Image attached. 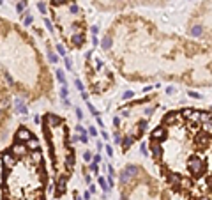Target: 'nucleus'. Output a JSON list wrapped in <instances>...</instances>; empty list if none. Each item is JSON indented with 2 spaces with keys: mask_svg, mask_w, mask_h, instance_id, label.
I'll return each mask as SVG.
<instances>
[{
  "mask_svg": "<svg viewBox=\"0 0 212 200\" xmlns=\"http://www.w3.org/2000/svg\"><path fill=\"white\" fill-rule=\"evenodd\" d=\"M188 168H189L193 174H200V172L203 170V161H202L200 158H193V160H189Z\"/></svg>",
  "mask_w": 212,
  "mask_h": 200,
  "instance_id": "1",
  "label": "nucleus"
},
{
  "mask_svg": "<svg viewBox=\"0 0 212 200\" xmlns=\"http://www.w3.org/2000/svg\"><path fill=\"white\" fill-rule=\"evenodd\" d=\"M2 161H4V165H5L7 168H12V167L16 165V156H14L12 152H4Z\"/></svg>",
  "mask_w": 212,
  "mask_h": 200,
  "instance_id": "2",
  "label": "nucleus"
},
{
  "mask_svg": "<svg viewBox=\"0 0 212 200\" xmlns=\"http://www.w3.org/2000/svg\"><path fill=\"white\" fill-rule=\"evenodd\" d=\"M11 152H12L16 158H19V156H23V154L27 152V145H25V144H19V142H18V144H14V145H12Z\"/></svg>",
  "mask_w": 212,
  "mask_h": 200,
  "instance_id": "3",
  "label": "nucleus"
},
{
  "mask_svg": "<svg viewBox=\"0 0 212 200\" xmlns=\"http://www.w3.org/2000/svg\"><path fill=\"white\" fill-rule=\"evenodd\" d=\"M189 34H191L193 37H202V35H203V27H202V25H195L193 28H189Z\"/></svg>",
  "mask_w": 212,
  "mask_h": 200,
  "instance_id": "4",
  "label": "nucleus"
},
{
  "mask_svg": "<svg viewBox=\"0 0 212 200\" xmlns=\"http://www.w3.org/2000/svg\"><path fill=\"white\" fill-rule=\"evenodd\" d=\"M16 110H18V113H21V115H27V113H28V108L25 106V103H23L21 99H16Z\"/></svg>",
  "mask_w": 212,
  "mask_h": 200,
  "instance_id": "5",
  "label": "nucleus"
},
{
  "mask_svg": "<svg viewBox=\"0 0 212 200\" xmlns=\"http://www.w3.org/2000/svg\"><path fill=\"white\" fill-rule=\"evenodd\" d=\"M30 136H32V135H30V133H28L27 129H23V128H21V129H19L18 133H16V138H18V140H21V142H27V140H28Z\"/></svg>",
  "mask_w": 212,
  "mask_h": 200,
  "instance_id": "6",
  "label": "nucleus"
},
{
  "mask_svg": "<svg viewBox=\"0 0 212 200\" xmlns=\"http://www.w3.org/2000/svg\"><path fill=\"white\" fill-rule=\"evenodd\" d=\"M48 124H50V128H57V126L60 124V117L50 113V115H48Z\"/></svg>",
  "mask_w": 212,
  "mask_h": 200,
  "instance_id": "7",
  "label": "nucleus"
},
{
  "mask_svg": "<svg viewBox=\"0 0 212 200\" xmlns=\"http://www.w3.org/2000/svg\"><path fill=\"white\" fill-rule=\"evenodd\" d=\"M27 149H32V151H35V149H39V142H37V138H28L27 140Z\"/></svg>",
  "mask_w": 212,
  "mask_h": 200,
  "instance_id": "8",
  "label": "nucleus"
},
{
  "mask_svg": "<svg viewBox=\"0 0 212 200\" xmlns=\"http://www.w3.org/2000/svg\"><path fill=\"white\" fill-rule=\"evenodd\" d=\"M126 174H127V175L133 179V177H136V175H138V168H136L134 165H129V167L126 168Z\"/></svg>",
  "mask_w": 212,
  "mask_h": 200,
  "instance_id": "9",
  "label": "nucleus"
},
{
  "mask_svg": "<svg viewBox=\"0 0 212 200\" xmlns=\"http://www.w3.org/2000/svg\"><path fill=\"white\" fill-rule=\"evenodd\" d=\"M101 46H103V50H104V51H106V50H110V48H111V37H110V35H106V37L103 39Z\"/></svg>",
  "mask_w": 212,
  "mask_h": 200,
  "instance_id": "10",
  "label": "nucleus"
},
{
  "mask_svg": "<svg viewBox=\"0 0 212 200\" xmlns=\"http://www.w3.org/2000/svg\"><path fill=\"white\" fill-rule=\"evenodd\" d=\"M83 43H85V37H83L81 34H80V35H74V37H73V44H74V46H81Z\"/></svg>",
  "mask_w": 212,
  "mask_h": 200,
  "instance_id": "11",
  "label": "nucleus"
},
{
  "mask_svg": "<svg viewBox=\"0 0 212 200\" xmlns=\"http://www.w3.org/2000/svg\"><path fill=\"white\" fill-rule=\"evenodd\" d=\"M57 80H58L62 85H65V74H64L62 69H57Z\"/></svg>",
  "mask_w": 212,
  "mask_h": 200,
  "instance_id": "12",
  "label": "nucleus"
},
{
  "mask_svg": "<svg viewBox=\"0 0 212 200\" xmlns=\"http://www.w3.org/2000/svg\"><path fill=\"white\" fill-rule=\"evenodd\" d=\"M129 181H131V177L126 174V170H122V172H120V183H122V184H127Z\"/></svg>",
  "mask_w": 212,
  "mask_h": 200,
  "instance_id": "13",
  "label": "nucleus"
},
{
  "mask_svg": "<svg viewBox=\"0 0 212 200\" xmlns=\"http://www.w3.org/2000/svg\"><path fill=\"white\" fill-rule=\"evenodd\" d=\"M165 135H166V131H165L163 128H159V129H156V131L152 133V136H154V138H161V136H165Z\"/></svg>",
  "mask_w": 212,
  "mask_h": 200,
  "instance_id": "14",
  "label": "nucleus"
},
{
  "mask_svg": "<svg viewBox=\"0 0 212 200\" xmlns=\"http://www.w3.org/2000/svg\"><path fill=\"white\" fill-rule=\"evenodd\" d=\"M133 142H134V138H133V136H127V138L122 142V144H124V149H129V147L133 145Z\"/></svg>",
  "mask_w": 212,
  "mask_h": 200,
  "instance_id": "15",
  "label": "nucleus"
},
{
  "mask_svg": "<svg viewBox=\"0 0 212 200\" xmlns=\"http://www.w3.org/2000/svg\"><path fill=\"white\" fill-rule=\"evenodd\" d=\"M34 163H41V152H37V151H34L32 152V158H30Z\"/></svg>",
  "mask_w": 212,
  "mask_h": 200,
  "instance_id": "16",
  "label": "nucleus"
},
{
  "mask_svg": "<svg viewBox=\"0 0 212 200\" xmlns=\"http://www.w3.org/2000/svg\"><path fill=\"white\" fill-rule=\"evenodd\" d=\"M57 191H58V193H62V191H65V179H60V181H58V186H57Z\"/></svg>",
  "mask_w": 212,
  "mask_h": 200,
  "instance_id": "17",
  "label": "nucleus"
},
{
  "mask_svg": "<svg viewBox=\"0 0 212 200\" xmlns=\"http://www.w3.org/2000/svg\"><path fill=\"white\" fill-rule=\"evenodd\" d=\"M48 57H50V62H53V64H55V62H58V55H57V53H53V51H50V50H48Z\"/></svg>",
  "mask_w": 212,
  "mask_h": 200,
  "instance_id": "18",
  "label": "nucleus"
},
{
  "mask_svg": "<svg viewBox=\"0 0 212 200\" xmlns=\"http://www.w3.org/2000/svg\"><path fill=\"white\" fill-rule=\"evenodd\" d=\"M161 152H163V151H161V147H159V145H154V147H152V154H154L156 158H159V156H161Z\"/></svg>",
  "mask_w": 212,
  "mask_h": 200,
  "instance_id": "19",
  "label": "nucleus"
},
{
  "mask_svg": "<svg viewBox=\"0 0 212 200\" xmlns=\"http://www.w3.org/2000/svg\"><path fill=\"white\" fill-rule=\"evenodd\" d=\"M99 184H101V188H103L104 191H108V190H110V186L106 184V179H104V177H99Z\"/></svg>",
  "mask_w": 212,
  "mask_h": 200,
  "instance_id": "20",
  "label": "nucleus"
},
{
  "mask_svg": "<svg viewBox=\"0 0 212 200\" xmlns=\"http://www.w3.org/2000/svg\"><path fill=\"white\" fill-rule=\"evenodd\" d=\"M73 163H74V156L69 154V156L65 158V165H67V167H73Z\"/></svg>",
  "mask_w": 212,
  "mask_h": 200,
  "instance_id": "21",
  "label": "nucleus"
},
{
  "mask_svg": "<svg viewBox=\"0 0 212 200\" xmlns=\"http://www.w3.org/2000/svg\"><path fill=\"white\" fill-rule=\"evenodd\" d=\"M129 112H131V106H122V108H120V113L126 115V117L129 115Z\"/></svg>",
  "mask_w": 212,
  "mask_h": 200,
  "instance_id": "22",
  "label": "nucleus"
},
{
  "mask_svg": "<svg viewBox=\"0 0 212 200\" xmlns=\"http://www.w3.org/2000/svg\"><path fill=\"white\" fill-rule=\"evenodd\" d=\"M23 9H25V2H18V5H16V11L21 14V12H23Z\"/></svg>",
  "mask_w": 212,
  "mask_h": 200,
  "instance_id": "23",
  "label": "nucleus"
},
{
  "mask_svg": "<svg viewBox=\"0 0 212 200\" xmlns=\"http://www.w3.org/2000/svg\"><path fill=\"white\" fill-rule=\"evenodd\" d=\"M69 11H71V12H73V14H78V12H80V7H78V5H76V4H73V5H71V7H69Z\"/></svg>",
  "mask_w": 212,
  "mask_h": 200,
  "instance_id": "24",
  "label": "nucleus"
},
{
  "mask_svg": "<svg viewBox=\"0 0 212 200\" xmlns=\"http://www.w3.org/2000/svg\"><path fill=\"white\" fill-rule=\"evenodd\" d=\"M37 9H39V11H41L42 14H46V5H44L42 2H39V4H37Z\"/></svg>",
  "mask_w": 212,
  "mask_h": 200,
  "instance_id": "25",
  "label": "nucleus"
},
{
  "mask_svg": "<svg viewBox=\"0 0 212 200\" xmlns=\"http://www.w3.org/2000/svg\"><path fill=\"white\" fill-rule=\"evenodd\" d=\"M44 25L48 27V30H50V32H53V25H51V21H50L48 18H44Z\"/></svg>",
  "mask_w": 212,
  "mask_h": 200,
  "instance_id": "26",
  "label": "nucleus"
},
{
  "mask_svg": "<svg viewBox=\"0 0 212 200\" xmlns=\"http://www.w3.org/2000/svg\"><path fill=\"white\" fill-rule=\"evenodd\" d=\"M64 62H65V67L71 71L73 69V64H71V60H69V57H64Z\"/></svg>",
  "mask_w": 212,
  "mask_h": 200,
  "instance_id": "27",
  "label": "nucleus"
},
{
  "mask_svg": "<svg viewBox=\"0 0 212 200\" xmlns=\"http://www.w3.org/2000/svg\"><path fill=\"white\" fill-rule=\"evenodd\" d=\"M5 82H7L9 85H14V80H12V76H11L9 73H5Z\"/></svg>",
  "mask_w": 212,
  "mask_h": 200,
  "instance_id": "28",
  "label": "nucleus"
},
{
  "mask_svg": "<svg viewBox=\"0 0 212 200\" xmlns=\"http://www.w3.org/2000/svg\"><path fill=\"white\" fill-rule=\"evenodd\" d=\"M67 94H69V92H67V87H65V85H64V87H62V89H60V96H62V97H64V99H65V97H67Z\"/></svg>",
  "mask_w": 212,
  "mask_h": 200,
  "instance_id": "29",
  "label": "nucleus"
},
{
  "mask_svg": "<svg viewBox=\"0 0 212 200\" xmlns=\"http://www.w3.org/2000/svg\"><path fill=\"white\" fill-rule=\"evenodd\" d=\"M189 97H193V99H200L202 96H200L198 92H195V90H189Z\"/></svg>",
  "mask_w": 212,
  "mask_h": 200,
  "instance_id": "30",
  "label": "nucleus"
},
{
  "mask_svg": "<svg viewBox=\"0 0 212 200\" xmlns=\"http://www.w3.org/2000/svg\"><path fill=\"white\" fill-rule=\"evenodd\" d=\"M88 110L92 112V115H99V112H97V108H96V106H92V103H88Z\"/></svg>",
  "mask_w": 212,
  "mask_h": 200,
  "instance_id": "31",
  "label": "nucleus"
},
{
  "mask_svg": "<svg viewBox=\"0 0 212 200\" xmlns=\"http://www.w3.org/2000/svg\"><path fill=\"white\" fill-rule=\"evenodd\" d=\"M57 51H58L60 55H64V57H65V48H64L62 44H58V46H57Z\"/></svg>",
  "mask_w": 212,
  "mask_h": 200,
  "instance_id": "32",
  "label": "nucleus"
},
{
  "mask_svg": "<svg viewBox=\"0 0 212 200\" xmlns=\"http://www.w3.org/2000/svg\"><path fill=\"white\" fill-rule=\"evenodd\" d=\"M134 96V92H131V90H127V92H124V96H122V99H129V97H133Z\"/></svg>",
  "mask_w": 212,
  "mask_h": 200,
  "instance_id": "33",
  "label": "nucleus"
},
{
  "mask_svg": "<svg viewBox=\"0 0 212 200\" xmlns=\"http://www.w3.org/2000/svg\"><path fill=\"white\" fill-rule=\"evenodd\" d=\"M138 128H140L142 131H143V129H147V121H140V122H138Z\"/></svg>",
  "mask_w": 212,
  "mask_h": 200,
  "instance_id": "34",
  "label": "nucleus"
},
{
  "mask_svg": "<svg viewBox=\"0 0 212 200\" xmlns=\"http://www.w3.org/2000/svg\"><path fill=\"white\" fill-rule=\"evenodd\" d=\"M74 85H76V89H78L80 92L83 90V85H81V82H80V80H74Z\"/></svg>",
  "mask_w": 212,
  "mask_h": 200,
  "instance_id": "35",
  "label": "nucleus"
},
{
  "mask_svg": "<svg viewBox=\"0 0 212 200\" xmlns=\"http://www.w3.org/2000/svg\"><path fill=\"white\" fill-rule=\"evenodd\" d=\"M88 135H92V136H96V135H97V129H96L94 126H90V128H88Z\"/></svg>",
  "mask_w": 212,
  "mask_h": 200,
  "instance_id": "36",
  "label": "nucleus"
},
{
  "mask_svg": "<svg viewBox=\"0 0 212 200\" xmlns=\"http://www.w3.org/2000/svg\"><path fill=\"white\" fill-rule=\"evenodd\" d=\"M87 140H88V136H87V133H81V135H80V142H83V144H87Z\"/></svg>",
  "mask_w": 212,
  "mask_h": 200,
  "instance_id": "37",
  "label": "nucleus"
},
{
  "mask_svg": "<svg viewBox=\"0 0 212 200\" xmlns=\"http://www.w3.org/2000/svg\"><path fill=\"white\" fill-rule=\"evenodd\" d=\"M113 140H115V144H119V145H120V142H122V138H120V135H119V133H115V135H113Z\"/></svg>",
  "mask_w": 212,
  "mask_h": 200,
  "instance_id": "38",
  "label": "nucleus"
},
{
  "mask_svg": "<svg viewBox=\"0 0 212 200\" xmlns=\"http://www.w3.org/2000/svg\"><path fill=\"white\" fill-rule=\"evenodd\" d=\"M83 160H85V161H92V152H85V154H83Z\"/></svg>",
  "mask_w": 212,
  "mask_h": 200,
  "instance_id": "39",
  "label": "nucleus"
},
{
  "mask_svg": "<svg viewBox=\"0 0 212 200\" xmlns=\"http://www.w3.org/2000/svg\"><path fill=\"white\" fill-rule=\"evenodd\" d=\"M76 117H78V121H81V119H83V112H81L80 108H76Z\"/></svg>",
  "mask_w": 212,
  "mask_h": 200,
  "instance_id": "40",
  "label": "nucleus"
},
{
  "mask_svg": "<svg viewBox=\"0 0 212 200\" xmlns=\"http://www.w3.org/2000/svg\"><path fill=\"white\" fill-rule=\"evenodd\" d=\"M152 112H154V106H150V108H145V112H143V113H145V115L149 117V115H150Z\"/></svg>",
  "mask_w": 212,
  "mask_h": 200,
  "instance_id": "41",
  "label": "nucleus"
},
{
  "mask_svg": "<svg viewBox=\"0 0 212 200\" xmlns=\"http://www.w3.org/2000/svg\"><path fill=\"white\" fill-rule=\"evenodd\" d=\"M106 154H108V156H113V149H111V145H106Z\"/></svg>",
  "mask_w": 212,
  "mask_h": 200,
  "instance_id": "42",
  "label": "nucleus"
},
{
  "mask_svg": "<svg viewBox=\"0 0 212 200\" xmlns=\"http://www.w3.org/2000/svg\"><path fill=\"white\" fill-rule=\"evenodd\" d=\"M90 170H92V172H97V170H99L97 163H90Z\"/></svg>",
  "mask_w": 212,
  "mask_h": 200,
  "instance_id": "43",
  "label": "nucleus"
},
{
  "mask_svg": "<svg viewBox=\"0 0 212 200\" xmlns=\"http://www.w3.org/2000/svg\"><path fill=\"white\" fill-rule=\"evenodd\" d=\"M32 21H34V18H32V16H27V18H25V25H30Z\"/></svg>",
  "mask_w": 212,
  "mask_h": 200,
  "instance_id": "44",
  "label": "nucleus"
},
{
  "mask_svg": "<svg viewBox=\"0 0 212 200\" xmlns=\"http://www.w3.org/2000/svg\"><path fill=\"white\" fill-rule=\"evenodd\" d=\"M173 121H177V115H170L168 119H166V122L170 124V122H173Z\"/></svg>",
  "mask_w": 212,
  "mask_h": 200,
  "instance_id": "45",
  "label": "nucleus"
},
{
  "mask_svg": "<svg viewBox=\"0 0 212 200\" xmlns=\"http://www.w3.org/2000/svg\"><path fill=\"white\" fill-rule=\"evenodd\" d=\"M76 131L81 135V133H85V128H83V126H76Z\"/></svg>",
  "mask_w": 212,
  "mask_h": 200,
  "instance_id": "46",
  "label": "nucleus"
},
{
  "mask_svg": "<svg viewBox=\"0 0 212 200\" xmlns=\"http://www.w3.org/2000/svg\"><path fill=\"white\" fill-rule=\"evenodd\" d=\"M101 136H103V138H104V140H106V142H108V138H110V135H108V133H106V131H101Z\"/></svg>",
  "mask_w": 212,
  "mask_h": 200,
  "instance_id": "47",
  "label": "nucleus"
},
{
  "mask_svg": "<svg viewBox=\"0 0 212 200\" xmlns=\"http://www.w3.org/2000/svg\"><path fill=\"white\" fill-rule=\"evenodd\" d=\"M140 149H142V154H145V156H147V145H145V144H142V147H140Z\"/></svg>",
  "mask_w": 212,
  "mask_h": 200,
  "instance_id": "48",
  "label": "nucleus"
},
{
  "mask_svg": "<svg viewBox=\"0 0 212 200\" xmlns=\"http://www.w3.org/2000/svg\"><path fill=\"white\" fill-rule=\"evenodd\" d=\"M113 183H115V181H113V177L110 175V177H108V186H113Z\"/></svg>",
  "mask_w": 212,
  "mask_h": 200,
  "instance_id": "49",
  "label": "nucleus"
},
{
  "mask_svg": "<svg viewBox=\"0 0 212 200\" xmlns=\"http://www.w3.org/2000/svg\"><path fill=\"white\" fill-rule=\"evenodd\" d=\"M97 32H99V27H92V34H94V35H96V34H97Z\"/></svg>",
  "mask_w": 212,
  "mask_h": 200,
  "instance_id": "50",
  "label": "nucleus"
},
{
  "mask_svg": "<svg viewBox=\"0 0 212 200\" xmlns=\"http://www.w3.org/2000/svg\"><path fill=\"white\" fill-rule=\"evenodd\" d=\"M166 92H168V94H173V92H175V89H173V87H168V89H166Z\"/></svg>",
  "mask_w": 212,
  "mask_h": 200,
  "instance_id": "51",
  "label": "nucleus"
},
{
  "mask_svg": "<svg viewBox=\"0 0 212 200\" xmlns=\"http://www.w3.org/2000/svg\"><path fill=\"white\" fill-rule=\"evenodd\" d=\"M34 122H35V124H39V122H41V117H39V115H35V117H34Z\"/></svg>",
  "mask_w": 212,
  "mask_h": 200,
  "instance_id": "52",
  "label": "nucleus"
},
{
  "mask_svg": "<svg viewBox=\"0 0 212 200\" xmlns=\"http://www.w3.org/2000/svg\"><path fill=\"white\" fill-rule=\"evenodd\" d=\"M113 124H115V126H119V124H120V119H119V117H115V119H113Z\"/></svg>",
  "mask_w": 212,
  "mask_h": 200,
  "instance_id": "53",
  "label": "nucleus"
},
{
  "mask_svg": "<svg viewBox=\"0 0 212 200\" xmlns=\"http://www.w3.org/2000/svg\"><path fill=\"white\" fill-rule=\"evenodd\" d=\"M99 161H101V156H99V154H97V156H94V163H99Z\"/></svg>",
  "mask_w": 212,
  "mask_h": 200,
  "instance_id": "54",
  "label": "nucleus"
},
{
  "mask_svg": "<svg viewBox=\"0 0 212 200\" xmlns=\"http://www.w3.org/2000/svg\"><path fill=\"white\" fill-rule=\"evenodd\" d=\"M53 2H55L57 5H58V4H64V0H53Z\"/></svg>",
  "mask_w": 212,
  "mask_h": 200,
  "instance_id": "55",
  "label": "nucleus"
},
{
  "mask_svg": "<svg viewBox=\"0 0 212 200\" xmlns=\"http://www.w3.org/2000/svg\"><path fill=\"white\" fill-rule=\"evenodd\" d=\"M200 200H209V199H207V197H202V199H200Z\"/></svg>",
  "mask_w": 212,
  "mask_h": 200,
  "instance_id": "56",
  "label": "nucleus"
}]
</instances>
